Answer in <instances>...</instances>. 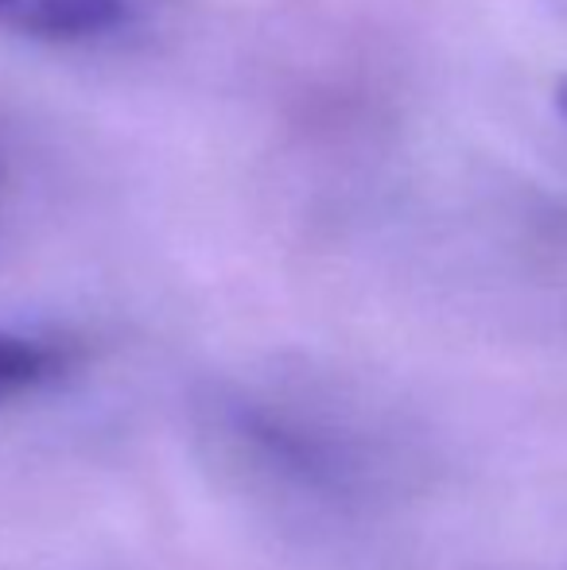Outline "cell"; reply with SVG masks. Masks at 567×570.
<instances>
[{"label":"cell","mask_w":567,"mask_h":570,"mask_svg":"<svg viewBox=\"0 0 567 570\" xmlns=\"http://www.w3.org/2000/svg\"><path fill=\"white\" fill-rule=\"evenodd\" d=\"M67 345L39 334L0 331V407L51 384L67 368Z\"/></svg>","instance_id":"cell-3"},{"label":"cell","mask_w":567,"mask_h":570,"mask_svg":"<svg viewBox=\"0 0 567 570\" xmlns=\"http://www.w3.org/2000/svg\"><path fill=\"white\" fill-rule=\"evenodd\" d=\"M229 431L245 458L268 478L311 493H342L354 485V451L346 439L319 428L315 420L273 407H242L229 415Z\"/></svg>","instance_id":"cell-1"},{"label":"cell","mask_w":567,"mask_h":570,"mask_svg":"<svg viewBox=\"0 0 567 570\" xmlns=\"http://www.w3.org/2000/svg\"><path fill=\"white\" fill-rule=\"evenodd\" d=\"M133 20V0H0V31L39 43H94Z\"/></svg>","instance_id":"cell-2"},{"label":"cell","mask_w":567,"mask_h":570,"mask_svg":"<svg viewBox=\"0 0 567 570\" xmlns=\"http://www.w3.org/2000/svg\"><path fill=\"white\" fill-rule=\"evenodd\" d=\"M556 106L564 109V117H567V78L560 82V90H556Z\"/></svg>","instance_id":"cell-4"}]
</instances>
